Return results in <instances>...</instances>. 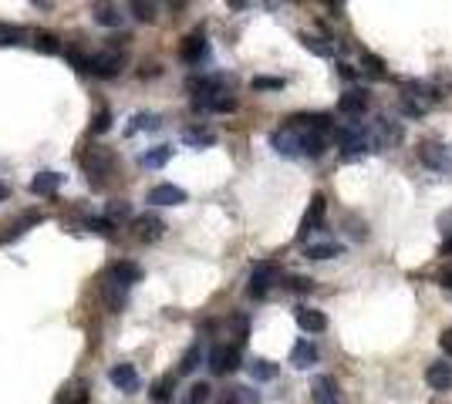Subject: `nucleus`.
<instances>
[{"instance_id":"obj_1","label":"nucleus","mask_w":452,"mask_h":404,"mask_svg":"<svg viewBox=\"0 0 452 404\" xmlns=\"http://www.w3.org/2000/svg\"><path fill=\"white\" fill-rule=\"evenodd\" d=\"M338 138V149L345 152V158H354V155H368V152H378V135L375 128L361 125V122H351V125H341L334 131Z\"/></svg>"},{"instance_id":"obj_2","label":"nucleus","mask_w":452,"mask_h":404,"mask_svg":"<svg viewBox=\"0 0 452 404\" xmlns=\"http://www.w3.org/2000/svg\"><path fill=\"white\" fill-rule=\"evenodd\" d=\"M419 162L428 165L432 172H452V145L446 142H435V138H426V142H419Z\"/></svg>"},{"instance_id":"obj_3","label":"nucleus","mask_w":452,"mask_h":404,"mask_svg":"<svg viewBox=\"0 0 452 404\" xmlns=\"http://www.w3.org/2000/svg\"><path fill=\"white\" fill-rule=\"evenodd\" d=\"M277 279H280V270H277L274 263H257L253 273H250V286H247V293H250L253 300H260V297L270 293V286H274Z\"/></svg>"},{"instance_id":"obj_4","label":"nucleus","mask_w":452,"mask_h":404,"mask_svg":"<svg viewBox=\"0 0 452 404\" xmlns=\"http://www.w3.org/2000/svg\"><path fill=\"white\" fill-rule=\"evenodd\" d=\"M240 367V344H220L209 351V371L213 374H229Z\"/></svg>"},{"instance_id":"obj_5","label":"nucleus","mask_w":452,"mask_h":404,"mask_svg":"<svg viewBox=\"0 0 452 404\" xmlns=\"http://www.w3.org/2000/svg\"><path fill=\"white\" fill-rule=\"evenodd\" d=\"M88 71H92L95 77H119V75H122V54H119V50H101V54H92Z\"/></svg>"},{"instance_id":"obj_6","label":"nucleus","mask_w":452,"mask_h":404,"mask_svg":"<svg viewBox=\"0 0 452 404\" xmlns=\"http://www.w3.org/2000/svg\"><path fill=\"white\" fill-rule=\"evenodd\" d=\"M324 212H327V199L318 192V196L311 199V205H307V212H304L301 229H297V239H301V243L311 236V232H314V229L321 226V223H324Z\"/></svg>"},{"instance_id":"obj_7","label":"nucleus","mask_w":452,"mask_h":404,"mask_svg":"<svg viewBox=\"0 0 452 404\" xmlns=\"http://www.w3.org/2000/svg\"><path fill=\"white\" fill-rule=\"evenodd\" d=\"M270 145H274L280 155H287V158H297V155H301V131L290 128V125H284L280 131L270 135Z\"/></svg>"},{"instance_id":"obj_8","label":"nucleus","mask_w":452,"mask_h":404,"mask_svg":"<svg viewBox=\"0 0 452 404\" xmlns=\"http://www.w3.org/2000/svg\"><path fill=\"white\" fill-rule=\"evenodd\" d=\"M108 380L119 387V391H125V394H135L139 387H142V380H139V371H135V364H115L112 371H108Z\"/></svg>"},{"instance_id":"obj_9","label":"nucleus","mask_w":452,"mask_h":404,"mask_svg":"<svg viewBox=\"0 0 452 404\" xmlns=\"http://www.w3.org/2000/svg\"><path fill=\"white\" fill-rule=\"evenodd\" d=\"M311 398L314 404H341V391H338V380L321 374V378L311 380Z\"/></svg>"},{"instance_id":"obj_10","label":"nucleus","mask_w":452,"mask_h":404,"mask_svg":"<svg viewBox=\"0 0 452 404\" xmlns=\"http://www.w3.org/2000/svg\"><path fill=\"white\" fill-rule=\"evenodd\" d=\"M186 199H189V196H186V189H179V185H173V182H162V185L149 189V202H152V205H182Z\"/></svg>"},{"instance_id":"obj_11","label":"nucleus","mask_w":452,"mask_h":404,"mask_svg":"<svg viewBox=\"0 0 452 404\" xmlns=\"http://www.w3.org/2000/svg\"><path fill=\"white\" fill-rule=\"evenodd\" d=\"M206 54H209V44H206L202 34H189V37H182V44H179V57H182L186 64H200Z\"/></svg>"},{"instance_id":"obj_12","label":"nucleus","mask_w":452,"mask_h":404,"mask_svg":"<svg viewBox=\"0 0 452 404\" xmlns=\"http://www.w3.org/2000/svg\"><path fill=\"white\" fill-rule=\"evenodd\" d=\"M85 169H88V178L95 176V182H101V178L112 172V152L108 149H92L88 155H85Z\"/></svg>"},{"instance_id":"obj_13","label":"nucleus","mask_w":452,"mask_h":404,"mask_svg":"<svg viewBox=\"0 0 452 404\" xmlns=\"http://www.w3.org/2000/svg\"><path fill=\"white\" fill-rule=\"evenodd\" d=\"M132 226H135V236L142 239V243H155L162 232H166V223L159 219V216H139V219H132Z\"/></svg>"},{"instance_id":"obj_14","label":"nucleus","mask_w":452,"mask_h":404,"mask_svg":"<svg viewBox=\"0 0 452 404\" xmlns=\"http://www.w3.org/2000/svg\"><path fill=\"white\" fill-rule=\"evenodd\" d=\"M318 344L314 340H307V337H301L297 344H294V351H290V364L294 367H301V371H307V367H314L318 364Z\"/></svg>"},{"instance_id":"obj_15","label":"nucleus","mask_w":452,"mask_h":404,"mask_svg":"<svg viewBox=\"0 0 452 404\" xmlns=\"http://www.w3.org/2000/svg\"><path fill=\"white\" fill-rule=\"evenodd\" d=\"M338 111H341V115H365V111H368V91H361V88L345 91V95L338 98Z\"/></svg>"},{"instance_id":"obj_16","label":"nucleus","mask_w":452,"mask_h":404,"mask_svg":"<svg viewBox=\"0 0 452 404\" xmlns=\"http://www.w3.org/2000/svg\"><path fill=\"white\" fill-rule=\"evenodd\" d=\"M108 279L112 283H119V286H135L139 279H142V266H135V263H128V259H122V263H115L112 270H108Z\"/></svg>"},{"instance_id":"obj_17","label":"nucleus","mask_w":452,"mask_h":404,"mask_svg":"<svg viewBox=\"0 0 452 404\" xmlns=\"http://www.w3.org/2000/svg\"><path fill=\"white\" fill-rule=\"evenodd\" d=\"M61 182H64L61 172H37V176L31 178V192L34 196H54L61 189Z\"/></svg>"},{"instance_id":"obj_18","label":"nucleus","mask_w":452,"mask_h":404,"mask_svg":"<svg viewBox=\"0 0 452 404\" xmlns=\"http://www.w3.org/2000/svg\"><path fill=\"white\" fill-rule=\"evenodd\" d=\"M297 327H301L304 333H321V330H327V317L321 310L301 306V310H297Z\"/></svg>"},{"instance_id":"obj_19","label":"nucleus","mask_w":452,"mask_h":404,"mask_svg":"<svg viewBox=\"0 0 452 404\" xmlns=\"http://www.w3.org/2000/svg\"><path fill=\"white\" fill-rule=\"evenodd\" d=\"M372 128H375V135H378V145H395V142H402V135H405L402 125H395L388 118H375Z\"/></svg>"},{"instance_id":"obj_20","label":"nucleus","mask_w":452,"mask_h":404,"mask_svg":"<svg viewBox=\"0 0 452 404\" xmlns=\"http://www.w3.org/2000/svg\"><path fill=\"white\" fill-rule=\"evenodd\" d=\"M426 380H428V387H435V391H449L452 387V364H428Z\"/></svg>"},{"instance_id":"obj_21","label":"nucleus","mask_w":452,"mask_h":404,"mask_svg":"<svg viewBox=\"0 0 452 404\" xmlns=\"http://www.w3.org/2000/svg\"><path fill=\"white\" fill-rule=\"evenodd\" d=\"M327 149V138L324 131H301V155H311V158H318V155H324Z\"/></svg>"},{"instance_id":"obj_22","label":"nucleus","mask_w":452,"mask_h":404,"mask_svg":"<svg viewBox=\"0 0 452 404\" xmlns=\"http://www.w3.org/2000/svg\"><path fill=\"white\" fill-rule=\"evenodd\" d=\"M182 142H186V145H193V149H206V145H216V135H213L209 128L193 125V128H186V131H182Z\"/></svg>"},{"instance_id":"obj_23","label":"nucleus","mask_w":452,"mask_h":404,"mask_svg":"<svg viewBox=\"0 0 452 404\" xmlns=\"http://www.w3.org/2000/svg\"><path fill=\"white\" fill-rule=\"evenodd\" d=\"M173 391H176V378L166 374V378H159L155 384H152V401L155 404H173Z\"/></svg>"},{"instance_id":"obj_24","label":"nucleus","mask_w":452,"mask_h":404,"mask_svg":"<svg viewBox=\"0 0 452 404\" xmlns=\"http://www.w3.org/2000/svg\"><path fill=\"white\" fill-rule=\"evenodd\" d=\"M280 374V367H277L274 360H267V357H257L250 360V378L253 380H274Z\"/></svg>"},{"instance_id":"obj_25","label":"nucleus","mask_w":452,"mask_h":404,"mask_svg":"<svg viewBox=\"0 0 452 404\" xmlns=\"http://www.w3.org/2000/svg\"><path fill=\"white\" fill-rule=\"evenodd\" d=\"M169 158H173V149H169V145H155V149L142 152V165H146V169H162Z\"/></svg>"},{"instance_id":"obj_26","label":"nucleus","mask_w":452,"mask_h":404,"mask_svg":"<svg viewBox=\"0 0 452 404\" xmlns=\"http://www.w3.org/2000/svg\"><path fill=\"white\" fill-rule=\"evenodd\" d=\"M307 259H331V256H341V243H311L304 250Z\"/></svg>"},{"instance_id":"obj_27","label":"nucleus","mask_w":452,"mask_h":404,"mask_svg":"<svg viewBox=\"0 0 452 404\" xmlns=\"http://www.w3.org/2000/svg\"><path fill=\"white\" fill-rule=\"evenodd\" d=\"M162 122H159V115H152V111H139V115H132V125L125 128V135H135V131H152V128H159Z\"/></svg>"},{"instance_id":"obj_28","label":"nucleus","mask_w":452,"mask_h":404,"mask_svg":"<svg viewBox=\"0 0 452 404\" xmlns=\"http://www.w3.org/2000/svg\"><path fill=\"white\" fill-rule=\"evenodd\" d=\"M200 360H202V347L200 344H193L189 351L182 354V360H179V374H193V371L200 367Z\"/></svg>"},{"instance_id":"obj_29","label":"nucleus","mask_w":452,"mask_h":404,"mask_svg":"<svg viewBox=\"0 0 452 404\" xmlns=\"http://www.w3.org/2000/svg\"><path fill=\"white\" fill-rule=\"evenodd\" d=\"M21 41H24V30H21V27L0 21V48H14V44H21Z\"/></svg>"},{"instance_id":"obj_30","label":"nucleus","mask_w":452,"mask_h":404,"mask_svg":"<svg viewBox=\"0 0 452 404\" xmlns=\"http://www.w3.org/2000/svg\"><path fill=\"white\" fill-rule=\"evenodd\" d=\"M37 223H44V216L41 212H27L24 219H17L14 226H10V232H7V239H17V236H24L31 226H37Z\"/></svg>"},{"instance_id":"obj_31","label":"nucleus","mask_w":452,"mask_h":404,"mask_svg":"<svg viewBox=\"0 0 452 404\" xmlns=\"http://www.w3.org/2000/svg\"><path fill=\"white\" fill-rule=\"evenodd\" d=\"M95 21L105 27H119L122 24V14H119L115 7H95Z\"/></svg>"},{"instance_id":"obj_32","label":"nucleus","mask_w":452,"mask_h":404,"mask_svg":"<svg viewBox=\"0 0 452 404\" xmlns=\"http://www.w3.org/2000/svg\"><path fill=\"white\" fill-rule=\"evenodd\" d=\"M301 41H304V48L307 50H314L318 57H331L334 50H331V44H324L321 37H311V34H301Z\"/></svg>"},{"instance_id":"obj_33","label":"nucleus","mask_w":452,"mask_h":404,"mask_svg":"<svg viewBox=\"0 0 452 404\" xmlns=\"http://www.w3.org/2000/svg\"><path fill=\"white\" fill-rule=\"evenodd\" d=\"M253 91H280L284 88V77H267V75H257L250 81Z\"/></svg>"},{"instance_id":"obj_34","label":"nucleus","mask_w":452,"mask_h":404,"mask_svg":"<svg viewBox=\"0 0 452 404\" xmlns=\"http://www.w3.org/2000/svg\"><path fill=\"white\" fill-rule=\"evenodd\" d=\"M34 50H41V54H58L61 44H58L54 34H37V37H34Z\"/></svg>"},{"instance_id":"obj_35","label":"nucleus","mask_w":452,"mask_h":404,"mask_svg":"<svg viewBox=\"0 0 452 404\" xmlns=\"http://www.w3.org/2000/svg\"><path fill=\"white\" fill-rule=\"evenodd\" d=\"M209 391H213V387H209L206 380H196V384L189 387V404H206L209 401Z\"/></svg>"},{"instance_id":"obj_36","label":"nucleus","mask_w":452,"mask_h":404,"mask_svg":"<svg viewBox=\"0 0 452 404\" xmlns=\"http://www.w3.org/2000/svg\"><path fill=\"white\" fill-rule=\"evenodd\" d=\"M361 64H365V71H372L375 77H385V61L378 57V54H368L365 50V57H361Z\"/></svg>"},{"instance_id":"obj_37","label":"nucleus","mask_w":452,"mask_h":404,"mask_svg":"<svg viewBox=\"0 0 452 404\" xmlns=\"http://www.w3.org/2000/svg\"><path fill=\"white\" fill-rule=\"evenodd\" d=\"M128 216H132L128 202H108V216H105V219H108L112 226H115V219H128Z\"/></svg>"},{"instance_id":"obj_38","label":"nucleus","mask_w":452,"mask_h":404,"mask_svg":"<svg viewBox=\"0 0 452 404\" xmlns=\"http://www.w3.org/2000/svg\"><path fill=\"white\" fill-rule=\"evenodd\" d=\"M287 290H294V293H311V290H314V279L311 277H287Z\"/></svg>"},{"instance_id":"obj_39","label":"nucleus","mask_w":452,"mask_h":404,"mask_svg":"<svg viewBox=\"0 0 452 404\" xmlns=\"http://www.w3.org/2000/svg\"><path fill=\"white\" fill-rule=\"evenodd\" d=\"M108 128H112V111H108V108H101L98 115H95V122H92V131H95V135H101V131H108Z\"/></svg>"},{"instance_id":"obj_40","label":"nucleus","mask_w":452,"mask_h":404,"mask_svg":"<svg viewBox=\"0 0 452 404\" xmlns=\"http://www.w3.org/2000/svg\"><path fill=\"white\" fill-rule=\"evenodd\" d=\"M85 229H92V232H98V236H112L115 226L108 223V219H85Z\"/></svg>"},{"instance_id":"obj_41","label":"nucleus","mask_w":452,"mask_h":404,"mask_svg":"<svg viewBox=\"0 0 452 404\" xmlns=\"http://www.w3.org/2000/svg\"><path fill=\"white\" fill-rule=\"evenodd\" d=\"M132 14H135L139 21H152V17H155V3H142V0H135V3H132Z\"/></svg>"},{"instance_id":"obj_42","label":"nucleus","mask_w":452,"mask_h":404,"mask_svg":"<svg viewBox=\"0 0 452 404\" xmlns=\"http://www.w3.org/2000/svg\"><path fill=\"white\" fill-rule=\"evenodd\" d=\"M64 57L75 64L78 71H88V64H92V57H88V54H81V50H64Z\"/></svg>"},{"instance_id":"obj_43","label":"nucleus","mask_w":452,"mask_h":404,"mask_svg":"<svg viewBox=\"0 0 452 404\" xmlns=\"http://www.w3.org/2000/svg\"><path fill=\"white\" fill-rule=\"evenodd\" d=\"M64 404H88V387H85V384H78L75 391L68 394V401H64Z\"/></svg>"},{"instance_id":"obj_44","label":"nucleus","mask_w":452,"mask_h":404,"mask_svg":"<svg viewBox=\"0 0 452 404\" xmlns=\"http://www.w3.org/2000/svg\"><path fill=\"white\" fill-rule=\"evenodd\" d=\"M439 347H442V354H449L452 357V327H446L442 333H439Z\"/></svg>"},{"instance_id":"obj_45","label":"nucleus","mask_w":452,"mask_h":404,"mask_svg":"<svg viewBox=\"0 0 452 404\" xmlns=\"http://www.w3.org/2000/svg\"><path fill=\"white\" fill-rule=\"evenodd\" d=\"M338 75H341V77H348V81H354V77H358V71H354L351 64H338Z\"/></svg>"},{"instance_id":"obj_46","label":"nucleus","mask_w":452,"mask_h":404,"mask_svg":"<svg viewBox=\"0 0 452 404\" xmlns=\"http://www.w3.org/2000/svg\"><path fill=\"white\" fill-rule=\"evenodd\" d=\"M439 84H442V88L452 95V71H449V75H439Z\"/></svg>"},{"instance_id":"obj_47","label":"nucleus","mask_w":452,"mask_h":404,"mask_svg":"<svg viewBox=\"0 0 452 404\" xmlns=\"http://www.w3.org/2000/svg\"><path fill=\"white\" fill-rule=\"evenodd\" d=\"M439 283H442V286H446V290H449V293H452V270H446V273L439 277Z\"/></svg>"},{"instance_id":"obj_48","label":"nucleus","mask_w":452,"mask_h":404,"mask_svg":"<svg viewBox=\"0 0 452 404\" xmlns=\"http://www.w3.org/2000/svg\"><path fill=\"white\" fill-rule=\"evenodd\" d=\"M452 252V239H446V243H442V256H449Z\"/></svg>"},{"instance_id":"obj_49","label":"nucleus","mask_w":452,"mask_h":404,"mask_svg":"<svg viewBox=\"0 0 452 404\" xmlns=\"http://www.w3.org/2000/svg\"><path fill=\"white\" fill-rule=\"evenodd\" d=\"M7 196H10V189H7V185L0 182V199H7Z\"/></svg>"}]
</instances>
